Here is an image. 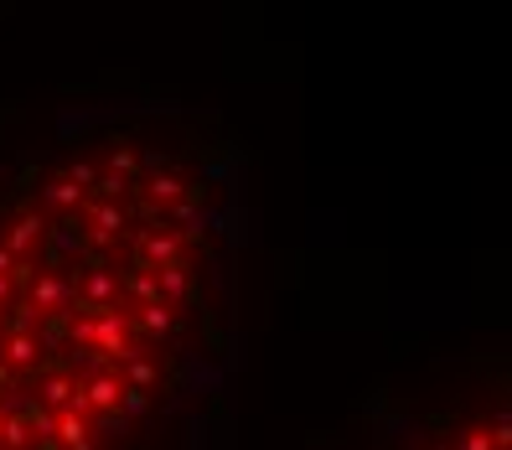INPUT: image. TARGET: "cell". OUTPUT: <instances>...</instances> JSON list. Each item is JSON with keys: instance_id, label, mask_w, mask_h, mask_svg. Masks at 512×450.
Returning a JSON list of instances; mask_svg holds the SVG:
<instances>
[{"instance_id": "cell-1", "label": "cell", "mask_w": 512, "mask_h": 450, "mask_svg": "<svg viewBox=\"0 0 512 450\" xmlns=\"http://www.w3.org/2000/svg\"><path fill=\"white\" fill-rule=\"evenodd\" d=\"M244 161L176 109H94L0 166V450H161L238 342Z\"/></svg>"}, {"instance_id": "cell-2", "label": "cell", "mask_w": 512, "mask_h": 450, "mask_svg": "<svg viewBox=\"0 0 512 450\" xmlns=\"http://www.w3.org/2000/svg\"><path fill=\"white\" fill-rule=\"evenodd\" d=\"M383 450H507V404L481 399L471 409L419 414L399 435H388Z\"/></svg>"}]
</instances>
